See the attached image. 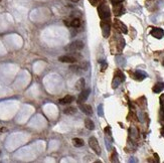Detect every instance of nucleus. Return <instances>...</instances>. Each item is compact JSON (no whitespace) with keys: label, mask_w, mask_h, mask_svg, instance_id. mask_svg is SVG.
<instances>
[{"label":"nucleus","mask_w":164,"mask_h":163,"mask_svg":"<svg viewBox=\"0 0 164 163\" xmlns=\"http://www.w3.org/2000/svg\"><path fill=\"white\" fill-rule=\"evenodd\" d=\"M124 81H125V76H124V74L121 72V71H117V72L115 73V75H114V81H113L112 86H113V88L115 89L117 86H119L121 83H123Z\"/></svg>","instance_id":"obj_3"},{"label":"nucleus","mask_w":164,"mask_h":163,"mask_svg":"<svg viewBox=\"0 0 164 163\" xmlns=\"http://www.w3.org/2000/svg\"><path fill=\"white\" fill-rule=\"evenodd\" d=\"M91 93V90L84 89L83 91H81V94L79 95V98H78V103H82V102H85L86 100L89 98V95Z\"/></svg>","instance_id":"obj_10"},{"label":"nucleus","mask_w":164,"mask_h":163,"mask_svg":"<svg viewBox=\"0 0 164 163\" xmlns=\"http://www.w3.org/2000/svg\"><path fill=\"white\" fill-rule=\"evenodd\" d=\"M0 1H1V0H0Z\"/></svg>","instance_id":"obj_26"},{"label":"nucleus","mask_w":164,"mask_h":163,"mask_svg":"<svg viewBox=\"0 0 164 163\" xmlns=\"http://www.w3.org/2000/svg\"><path fill=\"white\" fill-rule=\"evenodd\" d=\"M75 100V98L72 97V96H70V95H68V96H66V97H64V98H62V99H60V104H62V105H66V104H70V103H72V101Z\"/></svg>","instance_id":"obj_11"},{"label":"nucleus","mask_w":164,"mask_h":163,"mask_svg":"<svg viewBox=\"0 0 164 163\" xmlns=\"http://www.w3.org/2000/svg\"><path fill=\"white\" fill-rule=\"evenodd\" d=\"M58 61L64 64H75L77 62V59L72 55H62V57H58Z\"/></svg>","instance_id":"obj_8"},{"label":"nucleus","mask_w":164,"mask_h":163,"mask_svg":"<svg viewBox=\"0 0 164 163\" xmlns=\"http://www.w3.org/2000/svg\"><path fill=\"white\" fill-rule=\"evenodd\" d=\"M123 0H111V2H112V4H119V3H121Z\"/></svg>","instance_id":"obj_21"},{"label":"nucleus","mask_w":164,"mask_h":163,"mask_svg":"<svg viewBox=\"0 0 164 163\" xmlns=\"http://www.w3.org/2000/svg\"><path fill=\"white\" fill-rule=\"evenodd\" d=\"M113 11H114V13H115L116 15H121V14H123L124 8H123V6H122L121 3H119V4H114Z\"/></svg>","instance_id":"obj_12"},{"label":"nucleus","mask_w":164,"mask_h":163,"mask_svg":"<svg viewBox=\"0 0 164 163\" xmlns=\"http://www.w3.org/2000/svg\"><path fill=\"white\" fill-rule=\"evenodd\" d=\"M98 13L99 16L102 20H110L111 17V11L107 1H102L98 6Z\"/></svg>","instance_id":"obj_1"},{"label":"nucleus","mask_w":164,"mask_h":163,"mask_svg":"<svg viewBox=\"0 0 164 163\" xmlns=\"http://www.w3.org/2000/svg\"><path fill=\"white\" fill-rule=\"evenodd\" d=\"M85 126H86V128L87 129H89V130H94L95 129V124H94V122H93L91 119H89V118H87L85 120Z\"/></svg>","instance_id":"obj_16"},{"label":"nucleus","mask_w":164,"mask_h":163,"mask_svg":"<svg viewBox=\"0 0 164 163\" xmlns=\"http://www.w3.org/2000/svg\"><path fill=\"white\" fill-rule=\"evenodd\" d=\"M70 25L72 26V27H79L80 25H81V21H80V19L79 18H75V19H72V21H70Z\"/></svg>","instance_id":"obj_18"},{"label":"nucleus","mask_w":164,"mask_h":163,"mask_svg":"<svg viewBox=\"0 0 164 163\" xmlns=\"http://www.w3.org/2000/svg\"><path fill=\"white\" fill-rule=\"evenodd\" d=\"M72 144H74L75 147L79 148V147H83L84 145H85V142H84V140L81 139V138H74V139H72Z\"/></svg>","instance_id":"obj_14"},{"label":"nucleus","mask_w":164,"mask_h":163,"mask_svg":"<svg viewBox=\"0 0 164 163\" xmlns=\"http://www.w3.org/2000/svg\"><path fill=\"white\" fill-rule=\"evenodd\" d=\"M83 49H84V43L81 41V40H76V41L70 43V45L64 47V49L66 51H78Z\"/></svg>","instance_id":"obj_2"},{"label":"nucleus","mask_w":164,"mask_h":163,"mask_svg":"<svg viewBox=\"0 0 164 163\" xmlns=\"http://www.w3.org/2000/svg\"><path fill=\"white\" fill-rule=\"evenodd\" d=\"M150 34H151L153 37L157 38V39H160V38L163 37L164 31H163V29H161V28L155 27V28H152V30L150 31Z\"/></svg>","instance_id":"obj_9"},{"label":"nucleus","mask_w":164,"mask_h":163,"mask_svg":"<svg viewBox=\"0 0 164 163\" xmlns=\"http://www.w3.org/2000/svg\"><path fill=\"white\" fill-rule=\"evenodd\" d=\"M106 68H107V64H104L102 66V71H105V69H106Z\"/></svg>","instance_id":"obj_23"},{"label":"nucleus","mask_w":164,"mask_h":163,"mask_svg":"<svg viewBox=\"0 0 164 163\" xmlns=\"http://www.w3.org/2000/svg\"><path fill=\"white\" fill-rule=\"evenodd\" d=\"M90 2H91V4H93V5H97L98 4V2L100 1V0H89Z\"/></svg>","instance_id":"obj_22"},{"label":"nucleus","mask_w":164,"mask_h":163,"mask_svg":"<svg viewBox=\"0 0 164 163\" xmlns=\"http://www.w3.org/2000/svg\"><path fill=\"white\" fill-rule=\"evenodd\" d=\"M110 20H102L101 22V28H102V33L104 37H108L111 32V24H110Z\"/></svg>","instance_id":"obj_5"},{"label":"nucleus","mask_w":164,"mask_h":163,"mask_svg":"<svg viewBox=\"0 0 164 163\" xmlns=\"http://www.w3.org/2000/svg\"><path fill=\"white\" fill-rule=\"evenodd\" d=\"M117 157H118L117 153H116V151H114V152L112 153V155H111V161H112V162H117L118 159H116Z\"/></svg>","instance_id":"obj_20"},{"label":"nucleus","mask_w":164,"mask_h":163,"mask_svg":"<svg viewBox=\"0 0 164 163\" xmlns=\"http://www.w3.org/2000/svg\"><path fill=\"white\" fill-rule=\"evenodd\" d=\"M163 90H164V83H162V82H159V83H157L153 87V92H154V93H156V94L161 93Z\"/></svg>","instance_id":"obj_15"},{"label":"nucleus","mask_w":164,"mask_h":163,"mask_svg":"<svg viewBox=\"0 0 164 163\" xmlns=\"http://www.w3.org/2000/svg\"><path fill=\"white\" fill-rule=\"evenodd\" d=\"M89 145H90V147L92 148V150H94V152L96 153L97 155H101V148H100V145H99V142L96 137L90 138Z\"/></svg>","instance_id":"obj_4"},{"label":"nucleus","mask_w":164,"mask_h":163,"mask_svg":"<svg viewBox=\"0 0 164 163\" xmlns=\"http://www.w3.org/2000/svg\"><path fill=\"white\" fill-rule=\"evenodd\" d=\"M70 1H72V2H79L80 0H70Z\"/></svg>","instance_id":"obj_24"},{"label":"nucleus","mask_w":164,"mask_h":163,"mask_svg":"<svg viewBox=\"0 0 164 163\" xmlns=\"http://www.w3.org/2000/svg\"><path fill=\"white\" fill-rule=\"evenodd\" d=\"M0 154H1V151H0Z\"/></svg>","instance_id":"obj_25"},{"label":"nucleus","mask_w":164,"mask_h":163,"mask_svg":"<svg viewBox=\"0 0 164 163\" xmlns=\"http://www.w3.org/2000/svg\"><path fill=\"white\" fill-rule=\"evenodd\" d=\"M85 79L84 78H81L79 81H78L77 83H76V89L78 90V91H83L84 89H85Z\"/></svg>","instance_id":"obj_13"},{"label":"nucleus","mask_w":164,"mask_h":163,"mask_svg":"<svg viewBox=\"0 0 164 163\" xmlns=\"http://www.w3.org/2000/svg\"><path fill=\"white\" fill-rule=\"evenodd\" d=\"M78 106H79V109L84 113V114L88 115V116H91L93 115V109L90 105L86 104V103H78Z\"/></svg>","instance_id":"obj_6"},{"label":"nucleus","mask_w":164,"mask_h":163,"mask_svg":"<svg viewBox=\"0 0 164 163\" xmlns=\"http://www.w3.org/2000/svg\"><path fill=\"white\" fill-rule=\"evenodd\" d=\"M76 112H77V110H76L75 107H68V108H66L64 110V113L66 115H74L76 114Z\"/></svg>","instance_id":"obj_17"},{"label":"nucleus","mask_w":164,"mask_h":163,"mask_svg":"<svg viewBox=\"0 0 164 163\" xmlns=\"http://www.w3.org/2000/svg\"><path fill=\"white\" fill-rule=\"evenodd\" d=\"M160 105H161V110L162 113L164 114V94L160 96Z\"/></svg>","instance_id":"obj_19"},{"label":"nucleus","mask_w":164,"mask_h":163,"mask_svg":"<svg viewBox=\"0 0 164 163\" xmlns=\"http://www.w3.org/2000/svg\"><path fill=\"white\" fill-rule=\"evenodd\" d=\"M114 27H115L116 29L119 30V31H121L122 33H127V32H128L127 26H126L123 22L120 21L119 19H117V18L114 20Z\"/></svg>","instance_id":"obj_7"}]
</instances>
